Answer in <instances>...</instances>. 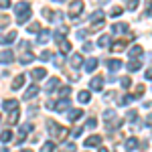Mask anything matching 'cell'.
I'll return each instance as SVG.
<instances>
[{
  "label": "cell",
  "instance_id": "4fadbf2b",
  "mask_svg": "<svg viewBox=\"0 0 152 152\" xmlns=\"http://www.w3.org/2000/svg\"><path fill=\"white\" fill-rule=\"evenodd\" d=\"M12 59H14L12 51H0V63H12Z\"/></svg>",
  "mask_w": 152,
  "mask_h": 152
},
{
  "label": "cell",
  "instance_id": "681fc988",
  "mask_svg": "<svg viewBox=\"0 0 152 152\" xmlns=\"http://www.w3.org/2000/svg\"><path fill=\"white\" fill-rule=\"evenodd\" d=\"M99 152H110V150H107V148H99Z\"/></svg>",
  "mask_w": 152,
  "mask_h": 152
},
{
  "label": "cell",
  "instance_id": "60d3db41",
  "mask_svg": "<svg viewBox=\"0 0 152 152\" xmlns=\"http://www.w3.org/2000/svg\"><path fill=\"white\" fill-rule=\"evenodd\" d=\"M8 23H10V18L2 14V16H0V28H2V26H6V24H8Z\"/></svg>",
  "mask_w": 152,
  "mask_h": 152
},
{
  "label": "cell",
  "instance_id": "83f0119b",
  "mask_svg": "<svg viewBox=\"0 0 152 152\" xmlns=\"http://www.w3.org/2000/svg\"><path fill=\"white\" fill-rule=\"evenodd\" d=\"M59 49H61L63 53H69L71 51V43L69 41H61V43H59Z\"/></svg>",
  "mask_w": 152,
  "mask_h": 152
},
{
  "label": "cell",
  "instance_id": "7402d4cb",
  "mask_svg": "<svg viewBox=\"0 0 152 152\" xmlns=\"http://www.w3.org/2000/svg\"><path fill=\"white\" fill-rule=\"evenodd\" d=\"M33 61H35V55H33L31 51H28V53H23V57H20V63H23V65H26V63H33Z\"/></svg>",
  "mask_w": 152,
  "mask_h": 152
},
{
  "label": "cell",
  "instance_id": "4316f807",
  "mask_svg": "<svg viewBox=\"0 0 152 152\" xmlns=\"http://www.w3.org/2000/svg\"><path fill=\"white\" fill-rule=\"evenodd\" d=\"M0 140H2V142H10L12 140V132H10V130H4V132L0 134Z\"/></svg>",
  "mask_w": 152,
  "mask_h": 152
},
{
  "label": "cell",
  "instance_id": "6da1fadb",
  "mask_svg": "<svg viewBox=\"0 0 152 152\" xmlns=\"http://www.w3.org/2000/svg\"><path fill=\"white\" fill-rule=\"evenodd\" d=\"M14 12L18 14V24H24L28 18H31V6L26 4V2H18V4H14Z\"/></svg>",
  "mask_w": 152,
  "mask_h": 152
},
{
  "label": "cell",
  "instance_id": "ab89813d",
  "mask_svg": "<svg viewBox=\"0 0 152 152\" xmlns=\"http://www.w3.org/2000/svg\"><path fill=\"white\" fill-rule=\"evenodd\" d=\"M120 83H122V85H124L126 89H128L130 85H132V81H130V77H122V79H120Z\"/></svg>",
  "mask_w": 152,
  "mask_h": 152
},
{
  "label": "cell",
  "instance_id": "f907efd6",
  "mask_svg": "<svg viewBox=\"0 0 152 152\" xmlns=\"http://www.w3.org/2000/svg\"><path fill=\"white\" fill-rule=\"evenodd\" d=\"M105 2H110V0H99V4H105Z\"/></svg>",
  "mask_w": 152,
  "mask_h": 152
},
{
  "label": "cell",
  "instance_id": "d6a6232c",
  "mask_svg": "<svg viewBox=\"0 0 152 152\" xmlns=\"http://www.w3.org/2000/svg\"><path fill=\"white\" fill-rule=\"evenodd\" d=\"M28 33H41V23H33L28 26Z\"/></svg>",
  "mask_w": 152,
  "mask_h": 152
},
{
  "label": "cell",
  "instance_id": "f6af8a7d",
  "mask_svg": "<svg viewBox=\"0 0 152 152\" xmlns=\"http://www.w3.org/2000/svg\"><path fill=\"white\" fill-rule=\"evenodd\" d=\"M10 6V0H0V8H8Z\"/></svg>",
  "mask_w": 152,
  "mask_h": 152
},
{
  "label": "cell",
  "instance_id": "5bb4252c",
  "mask_svg": "<svg viewBox=\"0 0 152 152\" xmlns=\"http://www.w3.org/2000/svg\"><path fill=\"white\" fill-rule=\"evenodd\" d=\"M67 118H69V122H77L79 118H83V110H71Z\"/></svg>",
  "mask_w": 152,
  "mask_h": 152
},
{
  "label": "cell",
  "instance_id": "cb8c5ba5",
  "mask_svg": "<svg viewBox=\"0 0 152 152\" xmlns=\"http://www.w3.org/2000/svg\"><path fill=\"white\" fill-rule=\"evenodd\" d=\"M57 85H59V79H57V77H53V79H49V81H47L45 89H47V91H53V89H55Z\"/></svg>",
  "mask_w": 152,
  "mask_h": 152
},
{
  "label": "cell",
  "instance_id": "1f68e13d",
  "mask_svg": "<svg viewBox=\"0 0 152 152\" xmlns=\"http://www.w3.org/2000/svg\"><path fill=\"white\" fill-rule=\"evenodd\" d=\"M136 118H138V112H136V110H130L128 114H126V120H128V122H134Z\"/></svg>",
  "mask_w": 152,
  "mask_h": 152
},
{
  "label": "cell",
  "instance_id": "ffe728a7",
  "mask_svg": "<svg viewBox=\"0 0 152 152\" xmlns=\"http://www.w3.org/2000/svg\"><path fill=\"white\" fill-rule=\"evenodd\" d=\"M71 65H73V69H79V67L83 65L81 55H73V57H71Z\"/></svg>",
  "mask_w": 152,
  "mask_h": 152
},
{
  "label": "cell",
  "instance_id": "ee69618b",
  "mask_svg": "<svg viewBox=\"0 0 152 152\" xmlns=\"http://www.w3.org/2000/svg\"><path fill=\"white\" fill-rule=\"evenodd\" d=\"M95 126H97V120H95V118H91V120L87 122V128H89V130H94Z\"/></svg>",
  "mask_w": 152,
  "mask_h": 152
},
{
  "label": "cell",
  "instance_id": "7dc6e473",
  "mask_svg": "<svg viewBox=\"0 0 152 152\" xmlns=\"http://www.w3.org/2000/svg\"><path fill=\"white\" fill-rule=\"evenodd\" d=\"M91 49H94L91 43H85V45H83V51H91Z\"/></svg>",
  "mask_w": 152,
  "mask_h": 152
},
{
  "label": "cell",
  "instance_id": "d6986e66",
  "mask_svg": "<svg viewBox=\"0 0 152 152\" xmlns=\"http://www.w3.org/2000/svg\"><path fill=\"white\" fill-rule=\"evenodd\" d=\"M23 83H24V75L20 73V75H16V77L12 79V89H20V87H23Z\"/></svg>",
  "mask_w": 152,
  "mask_h": 152
},
{
  "label": "cell",
  "instance_id": "8d00e7d4",
  "mask_svg": "<svg viewBox=\"0 0 152 152\" xmlns=\"http://www.w3.org/2000/svg\"><path fill=\"white\" fill-rule=\"evenodd\" d=\"M41 14H43V16L47 18V20H51V18H53V12L49 10V8H43V10H41Z\"/></svg>",
  "mask_w": 152,
  "mask_h": 152
},
{
  "label": "cell",
  "instance_id": "11a10c76",
  "mask_svg": "<svg viewBox=\"0 0 152 152\" xmlns=\"http://www.w3.org/2000/svg\"><path fill=\"white\" fill-rule=\"evenodd\" d=\"M0 120H2V116H0Z\"/></svg>",
  "mask_w": 152,
  "mask_h": 152
},
{
  "label": "cell",
  "instance_id": "2e32d148",
  "mask_svg": "<svg viewBox=\"0 0 152 152\" xmlns=\"http://www.w3.org/2000/svg\"><path fill=\"white\" fill-rule=\"evenodd\" d=\"M97 69V59H87V61H85V71H89V73H94V71Z\"/></svg>",
  "mask_w": 152,
  "mask_h": 152
},
{
  "label": "cell",
  "instance_id": "277c9868",
  "mask_svg": "<svg viewBox=\"0 0 152 152\" xmlns=\"http://www.w3.org/2000/svg\"><path fill=\"white\" fill-rule=\"evenodd\" d=\"M81 12H83V2H81V0H73L71 6H69V16H71V18H75V16L81 14Z\"/></svg>",
  "mask_w": 152,
  "mask_h": 152
},
{
  "label": "cell",
  "instance_id": "f546056e",
  "mask_svg": "<svg viewBox=\"0 0 152 152\" xmlns=\"http://www.w3.org/2000/svg\"><path fill=\"white\" fill-rule=\"evenodd\" d=\"M140 67H142L140 61H130V63H128V69H130V71H138Z\"/></svg>",
  "mask_w": 152,
  "mask_h": 152
},
{
  "label": "cell",
  "instance_id": "7c38bea8",
  "mask_svg": "<svg viewBox=\"0 0 152 152\" xmlns=\"http://www.w3.org/2000/svg\"><path fill=\"white\" fill-rule=\"evenodd\" d=\"M102 144V136H89L87 140H85V146L87 148H91V146H99Z\"/></svg>",
  "mask_w": 152,
  "mask_h": 152
},
{
  "label": "cell",
  "instance_id": "d590c367",
  "mask_svg": "<svg viewBox=\"0 0 152 152\" xmlns=\"http://www.w3.org/2000/svg\"><path fill=\"white\" fill-rule=\"evenodd\" d=\"M107 43H110V37H107V35L102 37V39L97 41V45H99V47H107Z\"/></svg>",
  "mask_w": 152,
  "mask_h": 152
},
{
  "label": "cell",
  "instance_id": "bcb514c9",
  "mask_svg": "<svg viewBox=\"0 0 152 152\" xmlns=\"http://www.w3.org/2000/svg\"><path fill=\"white\" fill-rule=\"evenodd\" d=\"M77 37H79V39H85V37H87V31H77Z\"/></svg>",
  "mask_w": 152,
  "mask_h": 152
},
{
  "label": "cell",
  "instance_id": "5b68a950",
  "mask_svg": "<svg viewBox=\"0 0 152 152\" xmlns=\"http://www.w3.org/2000/svg\"><path fill=\"white\" fill-rule=\"evenodd\" d=\"M89 87H91L94 91H102V89H104V77H102V75H95L94 79H91V83H89Z\"/></svg>",
  "mask_w": 152,
  "mask_h": 152
},
{
  "label": "cell",
  "instance_id": "8fae6325",
  "mask_svg": "<svg viewBox=\"0 0 152 152\" xmlns=\"http://www.w3.org/2000/svg\"><path fill=\"white\" fill-rule=\"evenodd\" d=\"M16 37H18V35L12 31V33H8L6 37H2V39H0V43H2V45H12V43L16 41Z\"/></svg>",
  "mask_w": 152,
  "mask_h": 152
},
{
  "label": "cell",
  "instance_id": "7a4b0ae2",
  "mask_svg": "<svg viewBox=\"0 0 152 152\" xmlns=\"http://www.w3.org/2000/svg\"><path fill=\"white\" fill-rule=\"evenodd\" d=\"M102 26H104V12L95 10L91 14V31H99Z\"/></svg>",
  "mask_w": 152,
  "mask_h": 152
},
{
  "label": "cell",
  "instance_id": "e575fe53",
  "mask_svg": "<svg viewBox=\"0 0 152 152\" xmlns=\"http://www.w3.org/2000/svg\"><path fill=\"white\" fill-rule=\"evenodd\" d=\"M75 150H77V146H75V144H65L61 152H75Z\"/></svg>",
  "mask_w": 152,
  "mask_h": 152
},
{
  "label": "cell",
  "instance_id": "e0dca14e",
  "mask_svg": "<svg viewBox=\"0 0 152 152\" xmlns=\"http://www.w3.org/2000/svg\"><path fill=\"white\" fill-rule=\"evenodd\" d=\"M136 146H140V142H138V138H134V136H130L128 140H126V150H134Z\"/></svg>",
  "mask_w": 152,
  "mask_h": 152
},
{
  "label": "cell",
  "instance_id": "603a6c76",
  "mask_svg": "<svg viewBox=\"0 0 152 152\" xmlns=\"http://www.w3.org/2000/svg\"><path fill=\"white\" fill-rule=\"evenodd\" d=\"M49 39H51V33H49V31H41V33H39V39H37V43H47Z\"/></svg>",
  "mask_w": 152,
  "mask_h": 152
},
{
  "label": "cell",
  "instance_id": "9c48e42d",
  "mask_svg": "<svg viewBox=\"0 0 152 152\" xmlns=\"http://www.w3.org/2000/svg\"><path fill=\"white\" fill-rule=\"evenodd\" d=\"M47 128H49V132H51V136H55V138L59 136V130L61 128L55 124V120H47Z\"/></svg>",
  "mask_w": 152,
  "mask_h": 152
},
{
  "label": "cell",
  "instance_id": "ac0fdd59",
  "mask_svg": "<svg viewBox=\"0 0 152 152\" xmlns=\"http://www.w3.org/2000/svg\"><path fill=\"white\" fill-rule=\"evenodd\" d=\"M126 31H128V24L126 23H118V24L112 26V33H114V35H118V33H126Z\"/></svg>",
  "mask_w": 152,
  "mask_h": 152
},
{
  "label": "cell",
  "instance_id": "db71d44e",
  "mask_svg": "<svg viewBox=\"0 0 152 152\" xmlns=\"http://www.w3.org/2000/svg\"><path fill=\"white\" fill-rule=\"evenodd\" d=\"M20 152H31V150H20Z\"/></svg>",
  "mask_w": 152,
  "mask_h": 152
},
{
  "label": "cell",
  "instance_id": "b9f144b4",
  "mask_svg": "<svg viewBox=\"0 0 152 152\" xmlns=\"http://www.w3.org/2000/svg\"><path fill=\"white\" fill-rule=\"evenodd\" d=\"M63 63H65V57H63V55H59V57H55V65H57V67H61Z\"/></svg>",
  "mask_w": 152,
  "mask_h": 152
},
{
  "label": "cell",
  "instance_id": "44dd1931",
  "mask_svg": "<svg viewBox=\"0 0 152 152\" xmlns=\"http://www.w3.org/2000/svg\"><path fill=\"white\" fill-rule=\"evenodd\" d=\"M104 118H105V122H107V126H110V124L116 120V112H114V110H105V112H104Z\"/></svg>",
  "mask_w": 152,
  "mask_h": 152
},
{
  "label": "cell",
  "instance_id": "484cf974",
  "mask_svg": "<svg viewBox=\"0 0 152 152\" xmlns=\"http://www.w3.org/2000/svg\"><path fill=\"white\" fill-rule=\"evenodd\" d=\"M140 53H142V47H140V45H136V47H132V49H130V57H132V59L140 57Z\"/></svg>",
  "mask_w": 152,
  "mask_h": 152
},
{
  "label": "cell",
  "instance_id": "52a82bcc",
  "mask_svg": "<svg viewBox=\"0 0 152 152\" xmlns=\"http://www.w3.org/2000/svg\"><path fill=\"white\" fill-rule=\"evenodd\" d=\"M2 107H4L6 112H14V110H18V102H16V99H4V102H2Z\"/></svg>",
  "mask_w": 152,
  "mask_h": 152
},
{
  "label": "cell",
  "instance_id": "7bdbcfd3",
  "mask_svg": "<svg viewBox=\"0 0 152 152\" xmlns=\"http://www.w3.org/2000/svg\"><path fill=\"white\" fill-rule=\"evenodd\" d=\"M128 8H130V10H136V8H138V0H130Z\"/></svg>",
  "mask_w": 152,
  "mask_h": 152
},
{
  "label": "cell",
  "instance_id": "74e56055",
  "mask_svg": "<svg viewBox=\"0 0 152 152\" xmlns=\"http://www.w3.org/2000/svg\"><path fill=\"white\" fill-rule=\"evenodd\" d=\"M69 94H71V89L67 87V85H63V89H59V95H63V97H67Z\"/></svg>",
  "mask_w": 152,
  "mask_h": 152
},
{
  "label": "cell",
  "instance_id": "836d02e7",
  "mask_svg": "<svg viewBox=\"0 0 152 152\" xmlns=\"http://www.w3.org/2000/svg\"><path fill=\"white\" fill-rule=\"evenodd\" d=\"M8 122H10V124H16V122H18V110L10 112V118H8Z\"/></svg>",
  "mask_w": 152,
  "mask_h": 152
},
{
  "label": "cell",
  "instance_id": "f5cc1de1",
  "mask_svg": "<svg viewBox=\"0 0 152 152\" xmlns=\"http://www.w3.org/2000/svg\"><path fill=\"white\" fill-rule=\"evenodd\" d=\"M55 2H65V0H55Z\"/></svg>",
  "mask_w": 152,
  "mask_h": 152
},
{
  "label": "cell",
  "instance_id": "4dcf8cb0",
  "mask_svg": "<svg viewBox=\"0 0 152 152\" xmlns=\"http://www.w3.org/2000/svg\"><path fill=\"white\" fill-rule=\"evenodd\" d=\"M51 57H53V53H51V51H43V53L39 55L41 61H51Z\"/></svg>",
  "mask_w": 152,
  "mask_h": 152
},
{
  "label": "cell",
  "instance_id": "c3c4849f",
  "mask_svg": "<svg viewBox=\"0 0 152 152\" xmlns=\"http://www.w3.org/2000/svg\"><path fill=\"white\" fill-rule=\"evenodd\" d=\"M144 75H146V79H152V67H150V69H148V71H146Z\"/></svg>",
  "mask_w": 152,
  "mask_h": 152
},
{
  "label": "cell",
  "instance_id": "30bf717a",
  "mask_svg": "<svg viewBox=\"0 0 152 152\" xmlns=\"http://www.w3.org/2000/svg\"><path fill=\"white\" fill-rule=\"evenodd\" d=\"M31 75H33V79H35V81H39V79H43V77L47 75V71L43 69V67H37V69L31 71Z\"/></svg>",
  "mask_w": 152,
  "mask_h": 152
},
{
  "label": "cell",
  "instance_id": "f35d334b",
  "mask_svg": "<svg viewBox=\"0 0 152 152\" xmlns=\"http://www.w3.org/2000/svg\"><path fill=\"white\" fill-rule=\"evenodd\" d=\"M122 12H124V8H122V6H116V8H114V10L110 12V14H112V16H120V14H122Z\"/></svg>",
  "mask_w": 152,
  "mask_h": 152
},
{
  "label": "cell",
  "instance_id": "f1b7e54d",
  "mask_svg": "<svg viewBox=\"0 0 152 152\" xmlns=\"http://www.w3.org/2000/svg\"><path fill=\"white\" fill-rule=\"evenodd\" d=\"M41 152H55V144H53V142H45L43 148H41Z\"/></svg>",
  "mask_w": 152,
  "mask_h": 152
},
{
  "label": "cell",
  "instance_id": "9a60e30c",
  "mask_svg": "<svg viewBox=\"0 0 152 152\" xmlns=\"http://www.w3.org/2000/svg\"><path fill=\"white\" fill-rule=\"evenodd\" d=\"M122 65H124V63H122L120 59H112V61H107V69H110V71H118V69H122Z\"/></svg>",
  "mask_w": 152,
  "mask_h": 152
},
{
  "label": "cell",
  "instance_id": "d4e9b609",
  "mask_svg": "<svg viewBox=\"0 0 152 152\" xmlns=\"http://www.w3.org/2000/svg\"><path fill=\"white\" fill-rule=\"evenodd\" d=\"M89 97H91L89 91H79V94H77V99H79L81 104H87V102H89Z\"/></svg>",
  "mask_w": 152,
  "mask_h": 152
},
{
  "label": "cell",
  "instance_id": "3957f363",
  "mask_svg": "<svg viewBox=\"0 0 152 152\" xmlns=\"http://www.w3.org/2000/svg\"><path fill=\"white\" fill-rule=\"evenodd\" d=\"M132 41H134V35H128V37H124V39H120L118 43H114V45H112L110 49H112L114 53H120V51H122V49L126 47L128 43H132Z\"/></svg>",
  "mask_w": 152,
  "mask_h": 152
},
{
  "label": "cell",
  "instance_id": "8992f818",
  "mask_svg": "<svg viewBox=\"0 0 152 152\" xmlns=\"http://www.w3.org/2000/svg\"><path fill=\"white\" fill-rule=\"evenodd\" d=\"M37 94H39V85H35V83H33V85H31V87H28V89H26V91H24V99H26V102H28V99H33V97H37Z\"/></svg>",
  "mask_w": 152,
  "mask_h": 152
},
{
  "label": "cell",
  "instance_id": "816d5d0a",
  "mask_svg": "<svg viewBox=\"0 0 152 152\" xmlns=\"http://www.w3.org/2000/svg\"><path fill=\"white\" fill-rule=\"evenodd\" d=\"M0 152H8V150H6V148H0Z\"/></svg>",
  "mask_w": 152,
  "mask_h": 152
},
{
  "label": "cell",
  "instance_id": "ba28073f",
  "mask_svg": "<svg viewBox=\"0 0 152 152\" xmlns=\"http://www.w3.org/2000/svg\"><path fill=\"white\" fill-rule=\"evenodd\" d=\"M69 105H71V102L67 97H63V99H59L55 104V112H65V110H69Z\"/></svg>",
  "mask_w": 152,
  "mask_h": 152
}]
</instances>
